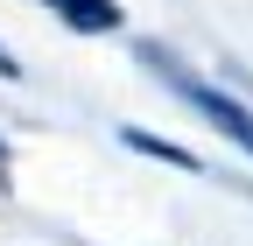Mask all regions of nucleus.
<instances>
[{"instance_id":"nucleus-4","label":"nucleus","mask_w":253,"mask_h":246,"mask_svg":"<svg viewBox=\"0 0 253 246\" xmlns=\"http://www.w3.org/2000/svg\"><path fill=\"white\" fill-rule=\"evenodd\" d=\"M0 169H7V148H0Z\"/></svg>"},{"instance_id":"nucleus-3","label":"nucleus","mask_w":253,"mask_h":246,"mask_svg":"<svg viewBox=\"0 0 253 246\" xmlns=\"http://www.w3.org/2000/svg\"><path fill=\"white\" fill-rule=\"evenodd\" d=\"M0 78H14V56H7V49H0Z\"/></svg>"},{"instance_id":"nucleus-2","label":"nucleus","mask_w":253,"mask_h":246,"mask_svg":"<svg viewBox=\"0 0 253 246\" xmlns=\"http://www.w3.org/2000/svg\"><path fill=\"white\" fill-rule=\"evenodd\" d=\"M49 14H63L71 28H91V36H106V28H120V7L113 0H42Z\"/></svg>"},{"instance_id":"nucleus-1","label":"nucleus","mask_w":253,"mask_h":246,"mask_svg":"<svg viewBox=\"0 0 253 246\" xmlns=\"http://www.w3.org/2000/svg\"><path fill=\"white\" fill-rule=\"evenodd\" d=\"M148 56H155V71H162V78H169V84L183 91V99H190V106H197V113L211 120V127H218V134H225V141H239V148H246V155H253V113H246V106H232V99H225V91H211L204 78H190L183 64H169V56H162V49H148Z\"/></svg>"}]
</instances>
